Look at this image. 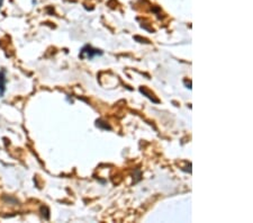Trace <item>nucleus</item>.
I'll return each instance as SVG.
<instances>
[{
	"label": "nucleus",
	"mask_w": 253,
	"mask_h": 223,
	"mask_svg": "<svg viewBox=\"0 0 253 223\" xmlns=\"http://www.w3.org/2000/svg\"><path fill=\"white\" fill-rule=\"evenodd\" d=\"M41 212H42V215L44 217H45L46 220H49V209L46 206H42L41 207Z\"/></svg>",
	"instance_id": "4"
},
{
	"label": "nucleus",
	"mask_w": 253,
	"mask_h": 223,
	"mask_svg": "<svg viewBox=\"0 0 253 223\" xmlns=\"http://www.w3.org/2000/svg\"><path fill=\"white\" fill-rule=\"evenodd\" d=\"M96 125L98 126V128H105V130H112V128L109 126L106 122H104V121H101V120H99V121H97L96 122Z\"/></svg>",
	"instance_id": "3"
},
{
	"label": "nucleus",
	"mask_w": 253,
	"mask_h": 223,
	"mask_svg": "<svg viewBox=\"0 0 253 223\" xmlns=\"http://www.w3.org/2000/svg\"><path fill=\"white\" fill-rule=\"evenodd\" d=\"M96 55H102V51L98 49H93L91 45H85L80 51V59H92Z\"/></svg>",
	"instance_id": "1"
},
{
	"label": "nucleus",
	"mask_w": 253,
	"mask_h": 223,
	"mask_svg": "<svg viewBox=\"0 0 253 223\" xmlns=\"http://www.w3.org/2000/svg\"><path fill=\"white\" fill-rule=\"evenodd\" d=\"M6 90V72L5 70L0 71V96L2 97Z\"/></svg>",
	"instance_id": "2"
},
{
	"label": "nucleus",
	"mask_w": 253,
	"mask_h": 223,
	"mask_svg": "<svg viewBox=\"0 0 253 223\" xmlns=\"http://www.w3.org/2000/svg\"><path fill=\"white\" fill-rule=\"evenodd\" d=\"M1 3H2V0H0V7H1Z\"/></svg>",
	"instance_id": "5"
}]
</instances>
